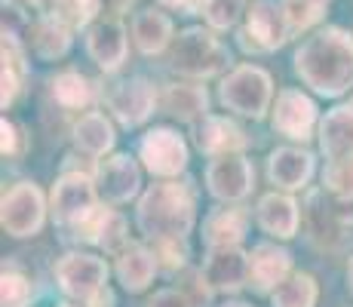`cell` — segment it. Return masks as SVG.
Returning <instances> with one entry per match:
<instances>
[{"label":"cell","mask_w":353,"mask_h":307,"mask_svg":"<svg viewBox=\"0 0 353 307\" xmlns=\"http://www.w3.org/2000/svg\"><path fill=\"white\" fill-rule=\"evenodd\" d=\"M292 274L295 270H292L289 249H283L276 243L252 246V252H249V286L258 295H274Z\"/></svg>","instance_id":"e0dca14e"},{"label":"cell","mask_w":353,"mask_h":307,"mask_svg":"<svg viewBox=\"0 0 353 307\" xmlns=\"http://www.w3.org/2000/svg\"><path fill=\"white\" fill-rule=\"evenodd\" d=\"M316 139H320V151L325 154V160L353 157V108L350 105L332 108L320 120Z\"/></svg>","instance_id":"7402d4cb"},{"label":"cell","mask_w":353,"mask_h":307,"mask_svg":"<svg viewBox=\"0 0 353 307\" xmlns=\"http://www.w3.org/2000/svg\"><path fill=\"white\" fill-rule=\"evenodd\" d=\"M332 197V194H329ZM332 209H335L338 221L347 228V224H353V200L350 197H332Z\"/></svg>","instance_id":"ab89813d"},{"label":"cell","mask_w":353,"mask_h":307,"mask_svg":"<svg viewBox=\"0 0 353 307\" xmlns=\"http://www.w3.org/2000/svg\"><path fill=\"white\" fill-rule=\"evenodd\" d=\"M221 307H252V304H246V301H228V304H221Z\"/></svg>","instance_id":"ee69618b"},{"label":"cell","mask_w":353,"mask_h":307,"mask_svg":"<svg viewBox=\"0 0 353 307\" xmlns=\"http://www.w3.org/2000/svg\"><path fill=\"white\" fill-rule=\"evenodd\" d=\"M347 105H350V108H353V95H350V101H347Z\"/></svg>","instance_id":"bcb514c9"},{"label":"cell","mask_w":353,"mask_h":307,"mask_svg":"<svg viewBox=\"0 0 353 307\" xmlns=\"http://www.w3.org/2000/svg\"><path fill=\"white\" fill-rule=\"evenodd\" d=\"M255 188V169L246 154L212 157L206 166V190L219 203H243Z\"/></svg>","instance_id":"4fadbf2b"},{"label":"cell","mask_w":353,"mask_h":307,"mask_svg":"<svg viewBox=\"0 0 353 307\" xmlns=\"http://www.w3.org/2000/svg\"><path fill=\"white\" fill-rule=\"evenodd\" d=\"M160 108L181 123L209 117V92L200 83H166L160 92Z\"/></svg>","instance_id":"44dd1931"},{"label":"cell","mask_w":353,"mask_h":307,"mask_svg":"<svg viewBox=\"0 0 353 307\" xmlns=\"http://www.w3.org/2000/svg\"><path fill=\"white\" fill-rule=\"evenodd\" d=\"M200 277L209 292H240L249 286V252L243 246L206 249Z\"/></svg>","instance_id":"5bb4252c"},{"label":"cell","mask_w":353,"mask_h":307,"mask_svg":"<svg viewBox=\"0 0 353 307\" xmlns=\"http://www.w3.org/2000/svg\"><path fill=\"white\" fill-rule=\"evenodd\" d=\"M175 25L163 10H139L132 16V40L141 56H160L172 43Z\"/></svg>","instance_id":"603a6c76"},{"label":"cell","mask_w":353,"mask_h":307,"mask_svg":"<svg viewBox=\"0 0 353 307\" xmlns=\"http://www.w3.org/2000/svg\"><path fill=\"white\" fill-rule=\"evenodd\" d=\"M92 179H96V190H99L101 203H108V206H123V203L139 197L141 169L132 154H111V157H101L96 163Z\"/></svg>","instance_id":"7c38bea8"},{"label":"cell","mask_w":353,"mask_h":307,"mask_svg":"<svg viewBox=\"0 0 353 307\" xmlns=\"http://www.w3.org/2000/svg\"><path fill=\"white\" fill-rule=\"evenodd\" d=\"M255 221L274 240H292V237H298V228H301V206L286 190H270L258 200Z\"/></svg>","instance_id":"ac0fdd59"},{"label":"cell","mask_w":353,"mask_h":307,"mask_svg":"<svg viewBox=\"0 0 353 307\" xmlns=\"http://www.w3.org/2000/svg\"><path fill=\"white\" fill-rule=\"evenodd\" d=\"M52 12L71 28H90L101 12V0H52Z\"/></svg>","instance_id":"1f68e13d"},{"label":"cell","mask_w":353,"mask_h":307,"mask_svg":"<svg viewBox=\"0 0 353 307\" xmlns=\"http://www.w3.org/2000/svg\"><path fill=\"white\" fill-rule=\"evenodd\" d=\"M3 37H12V40H22V31L28 28V16H25L22 6H16L12 0H3Z\"/></svg>","instance_id":"74e56055"},{"label":"cell","mask_w":353,"mask_h":307,"mask_svg":"<svg viewBox=\"0 0 353 307\" xmlns=\"http://www.w3.org/2000/svg\"><path fill=\"white\" fill-rule=\"evenodd\" d=\"M148 307H194V298L185 289H160L154 292Z\"/></svg>","instance_id":"f35d334b"},{"label":"cell","mask_w":353,"mask_h":307,"mask_svg":"<svg viewBox=\"0 0 353 307\" xmlns=\"http://www.w3.org/2000/svg\"><path fill=\"white\" fill-rule=\"evenodd\" d=\"M200 16L206 19V25L212 31H228L240 22L243 16V0H206L200 10Z\"/></svg>","instance_id":"836d02e7"},{"label":"cell","mask_w":353,"mask_h":307,"mask_svg":"<svg viewBox=\"0 0 353 307\" xmlns=\"http://www.w3.org/2000/svg\"><path fill=\"white\" fill-rule=\"evenodd\" d=\"M196 148L212 160V157H225V154H243L249 148V135L236 126L234 120L209 114L206 120L196 129Z\"/></svg>","instance_id":"d6986e66"},{"label":"cell","mask_w":353,"mask_h":307,"mask_svg":"<svg viewBox=\"0 0 353 307\" xmlns=\"http://www.w3.org/2000/svg\"><path fill=\"white\" fill-rule=\"evenodd\" d=\"M71 25L62 22L56 12H46L34 22V31H31V43H34V52H37L43 61H56L68 56L71 50Z\"/></svg>","instance_id":"83f0119b"},{"label":"cell","mask_w":353,"mask_h":307,"mask_svg":"<svg viewBox=\"0 0 353 307\" xmlns=\"http://www.w3.org/2000/svg\"><path fill=\"white\" fill-rule=\"evenodd\" d=\"M270 126L289 141H310L320 129V108L307 92L286 86L276 92V101L270 108Z\"/></svg>","instance_id":"9c48e42d"},{"label":"cell","mask_w":353,"mask_h":307,"mask_svg":"<svg viewBox=\"0 0 353 307\" xmlns=\"http://www.w3.org/2000/svg\"><path fill=\"white\" fill-rule=\"evenodd\" d=\"M101 101L126 129H135L151 120V114L157 111L160 92L148 77H123L108 80L101 86Z\"/></svg>","instance_id":"52a82bcc"},{"label":"cell","mask_w":353,"mask_h":307,"mask_svg":"<svg viewBox=\"0 0 353 307\" xmlns=\"http://www.w3.org/2000/svg\"><path fill=\"white\" fill-rule=\"evenodd\" d=\"M280 6H283V12H286L289 34L298 37V34L310 31L325 16L329 0H280Z\"/></svg>","instance_id":"f546056e"},{"label":"cell","mask_w":353,"mask_h":307,"mask_svg":"<svg viewBox=\"0 0 353 307\" xmlns=\"http://www.w3.org/2000/svg\"><path fill=\"white\" fill-rule=\"evenodd\" d=\"M46 197L34 181H16L3 190L0 200V224L10 237L25 240V237H37L46 224Z\"/></svg>","instance_id":"5b68a950"},{"label":"cell","mask_w":353,"mask_h":307,"mask_svg":"<svg viewBox=\"0 0 353 307\" xmlns=\"http://www.w3.org/2000/svg\"><path fill=\"white\" fill-rule=\"evenodd\" d=\"M99 206H101V197L96 190V179H92V175L65 172V175H59L56 184H52L50 215L59 228L68 230V234H71L90 212H96Z\"/></svg>","instance_id":"ba28073f"},{"label":"cell","mask_w":353,"mask_h":307,"mask_svg":"<svg viewBox=\"0 0 353 307\" xmlns=\"http://www.w3.org/2000/svg\"><path fill=\"white\" fill-rule=\"evenodd\" d=\"M132 3H135V0H114V12H111V16H120V12H123L126 6H132Z\"/></svg>","instance_id":"b9f144b4"},{"label":"cell","mask_w":353,"mask_h":307,"mask_svg":"<svg viewBox=\"0 0 353 307\" xmlns=\"http://www.w3.org/2000/svg\"><path fill=\"white\" fill-rule=\"evenodd\" d=\"M163 6H172V10H188V12H200L206 0H160Z\"/></svg>","instance_id":"60d3db41"},{"label":"cell","mask_w":353,"mask_h":307,"mask_svg":"<svg viewBox=\"0 0 353 307\" xmlns=\"http://www.w3.org/2000/svg\"><path fill=\"white\" fill-rule=\"evenodd\" d=\"M0 132H3V141H0V151L3 157H10V160H22L25 151H28V135L22 132V126H16L12 120L0 123Z\"/></svg>","instance_id":"8d00e7d4"},{"label":"cell","mask_w":353,"mask_h":307,"mask_svg":"<svg viewBox=\"0 0 353 307\" xmlns=\"http://www.w3.org/2000/svg\"><path fill=\"white\" fill-rule=\"evenodd\" d=\"M323 190L332 197H350L353 200V157L329 160L323 169Z\"/></svg>","instance_id":"d6a6232c"},{"label":"cell","mask_w":353,"mask_h":307,"mask_svg":"<svg viewBox=\"0 0 353 307\" xmlns=\"http://www.w3.org/2000/svg\"><path fill=\"white\" fill-rule=\"evenodd\" d=\"M219 101L249 120H264L274 108V80L258 65H236L221 77Z\"/></svg>","instance_id":"3957f363"},{"label":"cell","mask_w":353,"mask_h":307,"mask_svg":"<svg viewBox=\"0 0 353 307\" xmlns=\"http://www.w3.org/2000/svg\"><path fill=\"white\" fill-rule=\"evenodd\" d=\"M295 74L310 92L338 99L353 86V34L329 25L310 34L295 50Z\"/></svg>","instance_id":"6da1fadb"},{"label":"cell","mask_w":353,"mask_h":307,"mask_svg":"<svg viewBox=\"0 0 353 307\" xmlns=\"http://www.w3.org/2000/svg\"><path fill=\"white\" fill-rule=\"evenodd\" d=\"M314 172H316V157L307 148L283 145L268 154V181L276 190H286V194L304 190L314 179Z\"/></svg>","instance_id":"2e32d148"},{"label":"cell","mask_w":353,"mask_h":307,"mask_svg":"<svg viewBox=\"0 0 353 307\" xmlns=\"http://www.w3.org/2000/svg\"><path fill=\"white\" fill-rule=\"evenodd\" d=\"M139 160L145 163V169L151 175H157V179H179L188 169L191 151H188V141L181 139L175 129L154 126L141 135Z\"/></svg>","instance_id":"8fae6325"},{"label":"cell","mask_w":353,"mask_h":307,"mask_svg":"<svg viewBox=\"0 0 353 307\" xmlns=\"http://www.w3.org/2000/svg\"><path fill=\"white\" fill-rule=\"evenodd\" d=\"M0 301H3V307H31L34 304L31 279L25 277L16 264H3V274H0Z\"/></svg>","instance_id":"4dcf8cb0"},{"label":"cell","mask_w":353,"mask_h":307,"mask_svg":"<svg viewBox=\"0 0 353 307\" xmlns=\"http://www.w3.org/2000/svg\"><path fill=\"white\" fill-rule=\"evenodd\" d=\"M249 230V212L243 206L215 209L203 224V243L206 249H219V246H240L246 240Z\"/></svg>","instance_id":"cb8c5ba5"},{"label":"cell","mask_w":353,"mask_h":307,"mask_svg":"<svg viewBox=\"0 0 353 307\" xmlns=\"http://www.w3.org/2000/svg\"><path fill=\"white\" fill-rule=\"evenodd\" d=\"M86 52L105 74H117L123 68L129 37L120 16H101L86 28Z\"/></svg>","instance_id":"9a60e30c"},{"label":"cell","mask_w":353,"mask_h":307,"mask_svg":"<svg viewBox=\"0 0 353 307\" xmlns=\"http://www.w3.org/2000/svg\"><path fill=\"white\" fill-rule=\"evenodd\" d=\"M347 289H350V295H353V255H350V261H347Z\"/></svg>","instance_id":"7bdbcfd3"},{"label":"cell","mask_w":353,"mask_h":307,"mask_svg":"<svg viewBox=\"0 0 353 307\" xmlns=\"http://www.w3.org/2000/svg\"><path fill=\"white\" fill-rule=\"evenodd\" d=\"M114 258H117L114 274H117L120 286H123L126 292H132V295L145 292L160 270V261H157V255H154V249H148V246H141V243H129L126 249Z\"/></svg>","instance_id":"ffe728a7"},{"label":"cell","mask_w":353,"mask_h":307,"mask_svg":"<svg viewBox=\"0 0 353 307\" xmlns=\"http://www.w3.org/2000/svg\"><path fill=\"white\" fill-rule=\"evenodd\" d=\"M99 246L108 252V255H120V252L129 246V234H126V218L111 209L105 218V228H101V237H99Z\"/></svg>","instance_id":"e575fe53"},{"label":"cell","mask_w":353,"mask_h":307,"mask_svg":"<svg viewBox=\"0 0 353 307\" xmlns=\"http://www.w3.org/2000/svg\"><path fill=\"white\" fill-rule=\"evenodd\" d=\"M50 95L65 111H86V108L96 101V95H101V92L96 90V83H92L86 74L68 68V71H59L56 77H50Z\"/></svg>","instance_id":"d4e9b609"},{"label":"cell","mask_w":353,"mask_h":307,"mask_svg":"<svg viewBox=\"0 0 353 307\" xmlns=\"http://www.w3.org/2000/svg\"><path fill=\"white\" fill-rule=\"evenodd\" d=\"M196 221L194 188L179 179L154 181L135 206V224L151 243L160 240H188Z\"/></svg>","instance_id":"7a4b0ae2"},{"label":"cell","mask_w":353,"mask_h":307,"mask_svg":"<svg viewBox=\"0 0 353 307\" xmlns=\"http://www.w3.org/2000/svg\"><path fill=\"white\" fill-rule=\"evenodd\" d=\"M71 132H74V145H77V151H83L86 157H92V160H101V157L114 148V139H117L111 120H108L101 111L80 114V120L74 123Z\"/></svg>","instance_id":"484cf974"},{"label":"cell","mask_w":353,"mask_h":307,"mask_svg":"<svg viewBox=\"0 0 353 307\" xmlns=\"http://www.w3.org/2000/svg\"><path fill=\"white\" fill-rule=\"evenodd\" d=\"M307 228H310V240L320 249H335L344 240V224L338 221L335 209H332V197L325 200V190H314L307 197Z\"/></svg>","instance_id":"4316f807"},{"label":"cell","mask_w":353,"mask_h":307,"mask_svg":"<svg viewBox=\"0 0 353 307\" xmlns=\"http://www.w3.org/2000/svg\"><path fill=\"white\" fill-rule=\"evenodd\" d=\"M56 274L59 289L65 292L68 298L90 307L101 292L108 289V261L99 255H90V252H68L56 261L52 268Z\"/></svg>","instance_id":"8992f818"},{"label":"cell","mask_w":353,"mask_h":307,"mask_svg":"<svg viewBox=\"0 0 353 307\" xmlns=\"http://www.w3.org/2000/svg\"><path fill=\"white\" fill-rule=\"evenodd\" d=\"M154 255L160 261V270L175 274V270H181L188 264V246L185 240H160L154 243Z\"/></svg>","instance_id":"d590c367"},{"label":"cell","mask_w":353,"mask_h":307,"mask_svg":"<svg viewBox=\"0 0 353 307\" xmlns=\"http://www.w3.org/2000/svg\"><path fill=\"white\" fill-rule=\"evenodd\" d=\"M240 46L246 52H274L286 40H292L286 12L276 0H255L246 12V22L240 28Z\"/></svg>","instance_id":"30bf717a"},{"label":"cell","mask_w":353,"mask_h":307,"mask_svg":"<svg viewBox=\"0 0 353 307\" xmlns=\"http://www.w3.org/2000/svg\"><path fill=\"white\" fill-rule=\"evenodd\" d=\"M172 71L191 80L219 77L230 65V50L215 37L212 28H185L172 46Z\"/></svg>","instance_id":"277c9868"},{"label":"cell","mask_w":353,"mask_h":307,"mask_svg":"<svg viewBox=\"0 0 353 307\" xmlns=\"http://www.w3.org/2000/svg\"><path fill=\"white\" fill-rule=\"evenodd\" d=\"M25 3H31V6H40V3H46V0H25Z\"/></svg>","instance_id":"f6af8a7d"},{"label":"cell","mask_w":353,"mask_h":307,"mask_svg":"<svg viewBox=\"0 0 353 307\" xmlns=\"http://www.w3.org/2000/svg\"><path fill=\"white\" fill-rule=\"evenodd\" d=\"M316 301H320V283L307 270H295L270 295V307H316Z\"/></svg>","instance_id":"f1b7e54d"}]
</instances>
